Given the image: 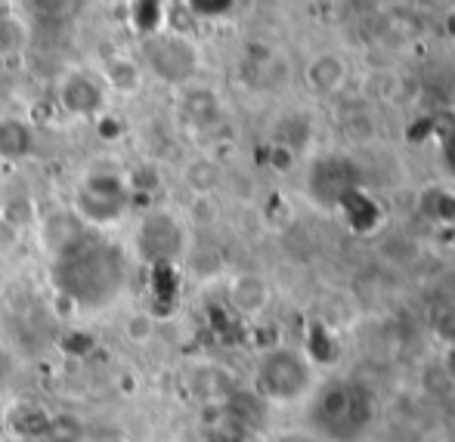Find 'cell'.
<instances>
[{
    "mask_svg": "<svg viewBox=\"0 0 455 442\" xmlns=\"http://www.w3.org/2000/svg\"><path fill=\"white\" fill-rule=\"evenodd\" d=\"M307 87L316 96H331L347 84V62L338 53H316L304 68Z\"/></svg>",
    "mask_w": 455,
    "mask_h": 442,
    "instance_id": "cell-10",
    "label": "cell"
},
{
    "mask_svg": "<svg viewBox=\"0 0 455 442\" xmlns=\"http://www.w3.org/2000/svg\"><path fill=\"white\" fill-rule=\"evenodd\" d=\"M443 371H446V377H450V381H455V343L443 353Z\"/></svg>",
    "mask_w": 455,
    "mask_h": 442,
    "instance_id": "cell-18",
    "label": "cell"
},
{
    "mask_svg": "<svg viewBox=\"0 0 455 442\" xmlns=\"http://www.w3.org/2000/svg\"><path fill=\"white\" fill-rule=\"evenodd\" d=\"M198 47L183 31H158L143 41V66L156 75L162 84L186 87L198 72Z\"/></svg>",
    "mask_w": 455,
    "mask_h": 442,
    "instance_id": "cell-4",
    "label": "cell"
},
{
    "mask_svg": "<svg viewBox=\"0 0 455 442\" xmlns=\"http://www.w3.org/2000/svg\"><path fill=\"white\" fill-rule=\"evenodd\" d=\"M50 414L37 406H19L12 408V430L19 437H47L50 433Z\"/></svg>",
    "mask_w": 455,
    "mask_h": 442,
    "instance_id": "cell-13",
    "label": "cell"
},
{
    "mask_svg": "<svg viewBox=\"0 0 455 442\" xmlns=\"http://www.w3.org/2000/svg\"><path fill=\"white\" fill-rule=\"evenodd\" d=\"M347 408H360V393L354 390V383L347 381H331L323 387V393L316 396V421L325 433H347L354 427L363 424L360 414L347 412Z\"/></svg>",
    "mask_w": 455,
    "mask_h": 442,
    "instance_id": "cell-6",
    "label": "cell"
},
{
    "mask_svg": "<svg viewBox=\"0 0 455 442\" xmlns=\"http://www.w3.org/2000/svg\"><path fill=\"white\" fill-rule=\"evenodd\" d=\"M137 257L152 269L174 266L186 251V229L180 217L171 210H149L137 226Z\"/></svg>",
    "mask_w": 455,
    "mask_h": 442,
    "instance_id": "cell-5",
    "label": "cell"
},
{
    "mask_svg": "<svg viewBox=\"0 0 455 442\" xmlns=\"http://www.w3.org/2000/svg\"><path fill=\"white\" fill-rule=\"evenodd\" d=\"M254 387L267 402H298L313 393V362L298 350H273L260 359Z\"/></svg>",
    "mask_w": 455,
    "mask_h": 442,
    "instance_id": "cell-2",
    "label": "cell"
},
{
    "mask_svg": "<svg viewBox=\"0 0 455 442\" xmlns=\"http://www.w3.org/2000/svg\"><path fill=\"white\" fill-rule=\"evenodd\" d=\"M50 281L81 310H100L121 297L131 281V257L121 245L87 235L78 248L50 260Z\"/></svg>",
    "mask_w": 455,
    "mask_h": 442,
    "instance_id": "cell-1",
    "label": "cell"
},
{
    "mask_svg": "<svg viewBox=\"0 0 455 442\" xmlns=\"http://www.w3.org/2000/svg\"><path fill=\"white\" fill-rule=\"evenodd\" d=\"M60 106L75 118H96L106 108V84L87 72H72L60 84Z\"/></svg>",
    "mask_w": 455,
    "mask_h": 442,
    "instance_id": "cell-7",
    "label": "cell"
},
{
    "mask_svg": "<svg viewBox=\"0 0 455 442\" xmlns=\"http://www.w3.org/2000/svg\"><path fill=\"white\" fill-rule=\"evenodd\" d=\"M183 112L189 121H196V124H208V121L217 118V99L208 93V90H192V93H186V102H183Z\"/></svg>",
    "mask_w": 455,
    "mask_h": 442,
    "instance_id": "cell-15",
    "label": "cell"
},
{
    "mask_svg": "<svg viewBox=\"0 0 455 442\" xmlns=\"http://www.w3.org/2000/svg\"><path fill=\"white\" fill-rule=\"evenodd\" d=\"M87 235H91V229L75 217V210H60V214L44 220L41 245H44V251L50 254V260H56L72 251V248H78Z\"/></svg>",
    "mask_w": 455,
    "mask_h": 442,
    "instance_id": "cell-8",
    "label": "cell"
},
{
    "mask_svg": "<svg viewBox=\"0 0 455 442\" xmlns=\"http://www.w3.org/2000/svg\"><path fill=\"white\" fill-rule=\"evenodd\" d=\"M152 328H156V325H152V319L149 316H133L131 322H127V337H131V341H146V337H152Z\"/></svg>",
    "mask_w": 455,
    "mask_h": 442,
    "instance_id": "cell-17",
    "label": "cell"
},
{
    "mask_svg": "<svg viewBox=\"0 0 455 442\" xmlns=\"http://www.w3.org/2000/svg\"><path fill=\"white\" fill-rule=\"evenodd\" d=\"M31 217H35V204H31L28 198H10V201L0 208V220H4L6 226H12V229L28 226Z\"/></svg>",
    "mask_w": 455,
    "mask_h": 442,
    "instance_id": "cell-16",
    "label": "cell"
},
{
    "mask_svg": "<svg viewBox=\"0 0 455 442\" xmlns=\"http://www.w3.org/2000/svg\"><path fill=\"white\" fill-rule=\"evenodd\" d=\"M127 204H131V183L115 170H96L81 179L72 210L84 226H108L127 214Z\"/></svg>",
    "mask_w": 455,
    "mask_h": 442,
    "instance_id": "cell-3",
    "label": "cell"
},
{
    "mask_svg": "<svg viewBox=\"0 0 455 442\" xmlns=\"http://www.w3.org/2000/svg\"><path fill=\"white\" fill-rule=\"evenodd\" d=\"M164 6L162 4H152V0H143V4H133L131 6V25L133 31L140 35V41H146V37L158 35V31H164V22H168V16H164Z\"/></svg>",
    "mask_w": 455,
    "mask_h": 442,
    "instance_id": "cell-12",
    "label": "cell"
},
{
    "mask_svg": "<svg viewBox=\"0 0 455 442\" xmlns=\"http://www.w3.org/2000/svg\"><path fill=\"white\" fill-rule=\"evenodd\" d=\"M35 149V130L19 118L0 121V158L6 162H22Z\"/></svg>",
    "mask_w": 455,
    "mask_h": 442,
    "instance_id": "cell-11",
    "label": "cell"
},
{
    "mask_svg": "<svg viewBox=\"0 0 455 442\" xmlns=\"http://www.w3.org/2000/svg\"><path fill=\"white\" fill-rule=\"evenodd\" d=\"M282 442H310V439H304V437H291V439H282Z\"/></svg>",
    "mask_w": 455,
    "mask_h": 442,
    "instance_id": "cell-19",
    "label": "cell"
},
{
    "mask_svg": "<svg viewBox=\"0 0 455 442\" xmlns=\"http://www.w3.org/2000/svg\"><path fill=\"white\" fill-rule=\"evenodd\" d=\"M102 84L121 90V93H133L140 87V68L127 59H112L106 66V81Z\"/></svg>",
    "mask_w": 455,
    "mask_h": 442,
    "instance_id": "cell-14",
    "label": "cell"
},
{
    "mask_svg": "<svg viewBox=\"0 0 455 442\" xmlns=\"http://www.w3.org/2000/svg\"><path fill=\"white\" fill-rule=\"evenodd\" d=\"M270 281L258 272H239L229 281V304L239 316H260L270 306Z\"/></svg>",
    "mask_w": 455,
    "mask_h": 442,
    "instance_id": "cell-9",
    "label": "cell"
}]
</instances>
